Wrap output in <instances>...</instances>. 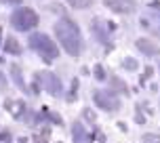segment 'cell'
<instances>
[{
  "label": "cell",
  "instance_id": "1",
  "mask_svg": "<svg viewBox=\"0 0 160 143\" xmlns=\"http://www.w3.org/2000/svg\"><path fill=\"white\" fill-rule=\"evenodd\" d=\"M55 36L61 42V47L68 51V55H72V57L80 55V51H82V36H80L78 25L74 23L72 19H68V17L59 19L55 23Z\"/></svg>",
  "mask_w": 160,
  "mask_h": 143
},
{
  "label": "cell",
  "instance_id": "2",
  "mask_svg": "<svg viewBox=\"0 0 160 143\" xmlns=\"http://www.w3.org/2000/svg\"><path fill=\"white\" fill-rule=\"evenodd\" d=\"M30 47H32L47 63L55 61L57 57H59V48H57V44L48 38L47 34H34L32 38H30Z\"/></svg>",
  "mask_w": 160,
  "mask_h": 143
},
{
  "label": "cell",
  "instance_id": "3",
  "mask_svg": "<svg viewBox=\"0 0 160 143\" xmlns=\"http://www.w3.org/2000/svg\"><path fill=\"white\" fill-rule=\"evenodd\" d=\"M11 25L15 27L17 32H28V30H32V27L38 25V15L34 13L32 8L21 7L11 15Z\"/></svg>",
  "mask_w": 160,
  "mask_h": 143
},
{
  "label": "cell",
  "instance_id": "4",
  "mask_svg": "<svg viewBox=\"0 0 160 143\" xmlns=\"http://www.w3.org/2000/svg\"><path fill=\"white\" fill-rule=\"evenodd\" d=\"M95 103L105 111H114V110L120 107L118 97L114 95V93H110V91H97L95 93Z\"/></svg>",
  "mask_w": 160,
  "mask_h": 143
},
{
  "label": "cell",
  "instance_id": "5",
  "mask_svg": "<svg viewBox=\"0 0 160 143\" xmlns=\"http://www.w3.org/2000/svg\"><path fill=\"white\" fill-rule=\"evenodd\" d=\"M91 27H93V34L99 38V42H103L108 48L112 47V36H110V32H108V27L103 25V21H101V19H93Z\"/></svg>",
  "mask_w": 160,
  "mask_h": 143
},
{
  "label": "cell",
  "instance_id": "6",
  "mask_svg": "<svg viewBox=\"0 0 160 143\" xmlns=\"http://www.w3.org/2000/svg\"><path fill=\"white\" fill-rule=\"evenodd\" d=\"M105 7H110L116 13H131L135 11V0H105Z\"/></svg>",
  "mask_w": 160,
  "mask_h": 143
},
{
  "label": "cell",
  "instance_id": "7",
  "mask_svg": "<svg viewBox=\"0 0 160 143\" xmlns=\"http://www.w3.org/2000/svg\"><path fill=\"white\" fill-rule=\"evenodd\" d=\"M42 80H44L47 91L51 93V95H55V97L61 95V82H59V78H57L55 74H44V76H42Z\"/></svg>",
  "mask_w": 160,
  "mask_h": 143
},
{
  "label": "cell",
  "instance_id": "8",
  "mask_svg": "<svg viewBox=\"0 0 160 143\" xmlns=\"http://www.w3.org/2000/svg\"><path fill=\"white\" fill-rule=\"evenodd\" d=\"M135 44L141 53H145V55H160V47L156 42H152V40H148V38H139Z\"/></svg>",
  "mask_w": 160,
  "mask_h": 143
},
{
  "label": "cell",
  "instance_id": "9",
  "mask_svg": "<svg viewBox=\"0 0 160 143\" xmlns=\"http://www.w3.org/2000/svg\"><path fill=\"white\" fill-rule=\"evenodd\" d=\"M72 133H74V143H87V133H84L80 122H76L72 126Z\"/></svg>",
  "mask_w": 160,
  "mask_h": 143
},
{
  "label": "cell",
  "instance_id": "10",
  "mask_svg": "<svg viewBox=\"0 0 160 143\" xmlns=\"http://www.w3.org/2000/svg\"><path fill=\"white\" fill-rule=\"evenodd\" d=\"M4 51H7V53H13V55H19V53H21V47H19V42H17L15 38H7Z\"/></svg>",
  "mask_w": 160,
  "mask_h": 143
},
{
  "label": "cell",
  "instance_id": "11",
  "mask_svg": "<svg viewBox=\"0 0 160 143\" xmlns=\"http://www.w3.org/2000/svg\"><path fill=\"white\" fill-rule=\"evenodd\" d=\"M68 2H70L74 8H87V7L93 4V0H68Z\"/></svg>",
  "mask_w": 160,
  "mask_h": 143
},
{
  "label": "cell",
  "instance_id": "12",
  "mask_svg": "<svg viewBox=\"0 0 160 143\" xmlns=\"http://www.w3.org/2000/svg\"><path fill=\"white\" fill-rule=\"evenodd\" d=\"M13 78H15V82L19 84V86H23V80H21V76H19V67H17V65H13Z\"/></svg>",
  "mask_w": 160,
  "mask_h": 143
},
{
  "label": "cell",
  "instance_id": "13",
  "mask_svg": "<svg viewBox=\"0 0 160 143\" xmlns=\"http://www.w3.org/2000/svg\"><path fill=\"white\" fill-rule=\"evenodd\" d=\"M95 78H99V80L105 78V72H103V67H101V65H97V67H95Z\"/></svg>",
  "mask_w": 160,
  "mask_h": 143
},
{
  "label": "cell",
  "instance_id": "14",
  "mask_svg": "<svg viewBox=\"0 0 160 143\" xmlns=\"http://www.w3.org/2000/svg\"><path fill=\"white\" fill-rule=\"evenodd\" d=\"M0 143H11V135L8 133H2L0 135Z\"/></svg>",
  "mask_w": 160,
  "mask_h": 143
},
{
  "label": "cell",
  "instance_id": "15",
  "mask_svg": "<svg viewBox=\"0 0 160 143\" xmlns=\"http://www.w3.org/2000/svg\"><path fill=\"white\" fill-rule=\"evenodd\" d=\"M124 65H127V67H131V70H133V67H137V63H135V61H131V59H127V61H124Z\"/></svg>",
  "mask_w": 160,
  "mask_h": 143
},
{
  "label": "cell",
  "instance_id": "16",
  "mask_svg": "<svg viewBox=\"0 0 160 143\" xmlns=\"http://www.w3.org/2000/svg\"><path fill=\"white\" fill-rule=\"evenodd\" d=\"M4 2H13V4H17V2H21V0H4Z\"/></svg>",
  "mask_w": 160,
  "mask_h": 143
}]
</instances>
